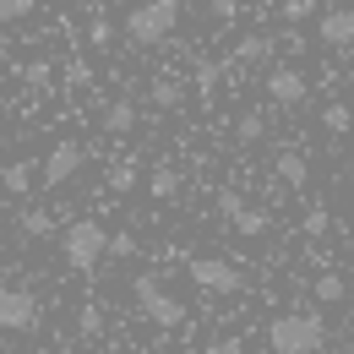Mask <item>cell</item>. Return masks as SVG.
<instances>
[{
  "label": "cell",
  "instance_id": "836d02e7",
  "mask_svg": "<svg viewBox=\"0 0 354 354\" xmlns=\"http://www.w3.org/2000/svg\"><path fill=\"white\" fill-rule=\"evenodd\" d=\"M6 55H11V49H6V39H0V66H6Z\"/></svg>",
  "mask_w": 354,
  "mask_h": 354
},
{
  "label": "cell",
  "instance_id": "ba28073f",
  "mask_svg": "<svg viewBox=\"0 0 354 354\" xmlns=\"http://www.w3.org/2000/svg\"><path fill=\"white\" fill-rule=\"evenodd\" d=\"M306 71H295V66H272L267 71V98L278 104V109H295V104H306Z\"/></svg>",
  "mask_w": 354,
  "mask_h": 354
},
{
  "label": "cell",
  "instance_id": "9c48e42d",
  "mask_svg": "<svg viewBox=\"0 0 354 354\" xmlns=\"http://www.w3.org/2000/svg\"><path fill=\"white\" fill-rule=\"evenodd\" d=\"M316 39H322V44H333V49H349L354 44V6H333V11H322Z\"/></svg>",
  "mask_w": 354,
  "mask_h": 354
},
{
  "label": "cell",
  "instance_id": "7a4b0ae2",
  "mask_svg": "<svg viewBox=\"0 0 354 354\" xmlns=\"http://www.w3.org/2000/svg\"><path fill=\"white\" fill-rule=\"evenodd\" d=\"M109 240H115V234L93 218V213L88 218H71L66 229H60V257H66L71 272H93V267L109 257Z\"/></svg>",
  "mask_w": 354,
  "mask_h": 354
},
{
  "label": "cell",
  "instance_id": "5bb4252c",
  "mask_svg": "<svg viewBox=\"0 0 354 354\" xmlns=\"http://www.w3.org/2000/svg\"><path fill=\"white\" fill-rule=\"evenodd\" d=\"M147 191H153L158 202H169V196L180 191V169H175V164H158V169L147 175Z\"/></svg>",
  "mask_w": 354,
  "mask_h": 354
},
{
  "label": "cell",
  "instance_id": "7402d4cb",
  "mask_svg": "<svg viewBox=\"0 0 354 354\" xmlns=\"http://www.w3.org/2000/svg\"><path fill=\"white\" fill-rule=\"evenodd\" d=\"M213 207H218V218H240V213H245V196H240V191H229V185H223L218 196H213Z\"/></svg>",
  "mask_w": 354,
  "mask_h": 354
},
{
  "label": "cell",
  "instance_id": "484cf974",
  "mask_svg": "<svg viewBox=\"0 0 354 354\" xmlns=\"http://www.w3.org/2000/svg\"><path fill=\"white\" fill-rule=\"evenodd\" d=\"M33 6H39V0H0V28H6V22H17V17H28Z\"/></svg>",
  "mask_w": 354,
  "mask_h": 354
},
{
  "label": "cell",
  "instance_id": "e0dca14e",
  "mask_svg": "<svg viewBox=\"0 0 354 354\" xmlns=\"http://www.w3.org/2000/svg\"><path fill=\"white\" fill-rule=\"evenodd\" d=\"M262 131H267V120H262V109H245L240 120H234V136L251 147V142H262Z\"/></svg>",
  "mask_w": 354,
  "mask_h": 354
},
{
  "label": "cell",
  "instance_id": "83f0119b",
  "mask_svg": "<svg viewBox=\"0 0 354 354\" xmlns=\"http://www.w3.org/2000/svg\"><path fill=\"white\" fill-rule=\"evenodd\" d=\"M88 44L93 49H109V44H115V28H109V22H93V28H88Z\"/></svg>",
  "mask_w": 354,
  "mask_h": 354
},
{
  "label": "cell",
  "instance_id": "ac0fdd59",
  "mask_svg": "<svg viewBox=\"0 0 354 354\" xmlns=\"http://www.w3.org/2000/svg\"><path fill=\"white\" fill-rule=\"evenodd\" d=\"M147 98H153L158 109H175V104H180V82H175V77H153V88H147Z\"/></svg>",
  "mask_w": 354,
  "mask_h": 354
},
{
  "label": "cell",
  "instance_id": "8992f818",
  "mask_svg": "<svg viewBox=\"0 0 354 354\" xmlns=\"http://www.w3.org/2000/svg\"><path fill=\"white\" fill-rule=\"evenodd\" d=\"M82 164H88V147H82L77 136H60V142H55V147L44 153V169H39V175H44V191L66 185V180L82 169Z\"/></svg>",
  "mask_w": 354,
  "mask_h": 354
},
{
  "label": "cell",
  "instance_id": "d4e9b609",
  "mask_svg": "<svg viewBox=\"0 0 354 354\" xmlns=\"http://www.w3.org/2000/svg\"><path fill=\"white\" fill-rule=\"evenodd\" d=\"M22 82L28 88H49V60H28L22 66Z\"/></svg>",
  "mask_w": 354,
  "mask_h": 354
},
{
  "label": "cell",
  "instance_id": "9a60e30c",
  "mask_svg": "<svg viewBox=\"0 0 354 354\" xmlns=\"http://www.w3.org/2000/svg\"><path fill=\"white\" fill-rule=\"evenodd\" d=\"M0 185H6L11 196H28V191H33V164H6V169H0Z\"/></svg>",
  "mask_w": 354,
  "mask_h": 354
},
{
  "label": "cell",
  "instance_id": "52a82bcc",
  "mask_svg": "<svg viewBox=\"0 0 354 354\" xmlns=\"http://www.w3.org/2000/svg\"><path fill=\"white\" fill-rule=\"evenodd\" d=\"M39 327V295L33 289H0V333H33Z\"/></svg>",
  "mask_w": 354,
  "mask_h": 354
},
{
  "label": "cell",
  "instance_id": "d6a6232c",
  "mask_svg": "<svg viewBox=\"0 0 354 354\" xmlns=\"http://www.w3.org/2000/svg\"><path fill=\"white\" fill-rule=\"evenodd\" d=\"M213 17H218V22H234V17H240V6H234V0H213Z\"/></svg>",
  "mask_w": 354,
  "mask_h": 354
},
{
  "label": "cell",
  "instance_id": "44dd1931",
  "mask_svg": "<svg viewBox=\"0 0 354 354\" xmlns=\"http://www.w3.org/2000/svg\"><path fill=\"white\" fill-rule=\"evenodd\" d=\"M234 234H245V240H257V234H267V213H262V207H245V213L234 218Z\"/></svg>",
  "mask_w": 354,
  "mask_h": 354
},
{
  "label": "cell",
  "instance_id": "d590c367",
  "mask_svg": "<svg viewBox=\"0 0 354 354\" xmlns=\"http://www.w3.org/2000/svg\"><path fill=\"white\" fill-rule=\"evenodd\" d=\"M71 6H88V0H71Z\"/></svg>",
  "mask_w": 354,
  "mask_h": 354
},
{
  "label": "cell",
  "instance_id": "8d00e7d4",
  "mask_svg": "<svg viewBox=\"0 0 354 354\" xmlns=\"http://www.w3.org/2000/svg\"><path fill=\"white\" fill-rule=\"evenodd\" d=\"M0 245H6V229H0Z\"/></svg>",
  "mask_w": 354,
  "mask_h": 354
},
{
  "label": "cell",
  "instance_id": "8fae6325",
  "mask_svg": "<svg viewBox=\"0 0 354 354\" xmlns=\"http://www.w3.org/2000/svg\"><path fill=\"white\" fill-rule=\"evenodd\" d=\"M310 295H316L322 306H344V300H349V278H344V272H322V278L310 283Z\"/></svg>",
  "mask_w": 354,
  "mask_h": 354
},
{
  "label": "cell",
  "instance_id": "f546056e",
  "mask_svg": "<svg viewBox=\"0 0 354 354\" xmlns=\"http://www.w3.org/2000/svg\"><path fill=\"white\" fill-rule=\"evenodd\" d=\"M136 251H142L136 234H115V240H109V257H136Z\"/></svg>",
  "mask_w": 354,
  "mask_h": 354
},
{
  "label": "cell",
  "instance_id": "603a6c76",
  "mask_svg": "<svg viewBox=\"0 0 354 354\" xmlns=\"http://www.w3.org/2000/svg\"><path fill=\"white\" fill-rule=\"evenodd\" d=\"M300 229H306L310 240H322V234H327V229H333V213H327V207H310L306 218H300Z\"/></svg>",
  "mask_w": 354,
  "mask_h": 354
},
{
  "label": "cell",
  "instance_id": "6da1fadb",
  "mask_svg": "<svg viewBox=\"0 0 354 354\" xmlns=\"http://www.w3.org/2000/svg\"><path fill=\"white\" fill-rule=\"evenodd\" d=\"M267 349L272 354H322L327 349V322L322 310H283L267 322Z\"/></svg>",
  "mask_w": 354,
  "mask_h": 354
},
{
  "label": "cell",
  "instance_id": "1f68e13d",
  "mask_svg": "<svg viewBox=\"0 0 354 354\" xmlns=\"http://www.w3.org/2000/svg\"><path fill=\"white\" fill-rule=\"evenodd\" d=\"M207 354H245V344H240V338H213Z\"/></svg>",
  "mask_w": 354,
  "mask_h": 354
},
{
  "label": "cell",
  "instance_id": "cb8c5ba5",
  "mask_svg": "<svg viewBox=\"0 0 354 354\" xmlns=\"http://www.w3.org/2000/svg\"><path fill=\"white\" fill-rule=\"evenodd\" d=\"M22 234H33V240H39V234H55V218H49V213H22Z\"/></svg>",
  "mask_w": 354,
  "mask_h": 354
},
{
  "label": "cell",
  "instance_id": "3957f363",
  "mask_svg": "<svg viewBox=\"0 0 354 354\" xmlns=\"http://www.w3.org/2000/svg\"><path fill=\"white\" fill-rule=\"evenodd\" d=\"M175 28H180V0H142V6H131V17H126V39L142 44V49L164 44Z\"/></svg>",
  "mask_w": 354,
  "mask_h": 354
},
{
  "label": "cell",
  "instance_id": "4dcf8cb0",
  "mask_svg": "<svg viewBox=\"0 0 354 354\" xmlns=\"http://www.w3.org/2000/svg\"><path fill=\"white\" fill-rule=\"evenodd\" d=\"M66 82H71V88H88V82H93V71L82 66V60H71V66H66Z\"/></svg>",
  "mask_w": 354,
  "mask_h": 354
},
{
  "label": "cell",
  "instance_id": "7c38bea8",
  "mask_svg": "<svg viewBox=\"0 0 354 354\" xmlns=\"http://www.w3.org/2000/svg\"><path fill=\"white\" fill-rule=\"evenodd\" d=\"M136 180H142V164H136V158H115V164L104 169V185H109V191H131Z\"/></svg>",
  "mask_w": 354,
  "mask_h": 354
},
{
  "label": "cell",
  "instance_id": "277c9868",
  "mask_svg": "<svg viewBox=\"0 0 354 354\" xmlns=\"http://www.w3.org/2000/svg\"><path fill=\"white\" fill-rule=\"evenodd\" d=\"M131 300H136V310H142L153 327H164V333H175L180 322H185V306L158 283V272H136L131 278Z\"/></svg>",
  "mask_w": 354,
  "mask_h": 354
},
{
  "label": "cell",
  "instance_id": "ffe728a7",
  "mask_svg": "<svg viewBox=\"0 0 354 354\" xmlns=\"http://www.w3.org/2000/svg\"><path fill=\"white\" fill-rule=\"evenodd\" d=\"M267 55H272V39H262V33H245L234 44V60H267Z\"/></svg>",
  "mask_w": 354,
  "mask_h": 354
},
{
  "label": "cell",
  "instance_id": "30bf717a",
  "mask_svg": "<svg viewBox=\"0 0 354 354\" xmlns=\"http://www.w3.org/2000/svg\"><path fill=\"white\" fill-rule=\"evenodd\" d=\"M272 169H278V180H283L289 191H306V180H310V158L289 147V153H278V164H272Z\"/></svg>",
  "mask_w": 354,
  "mask_h": 354
},
{
  "label": "cell",
  "instance_id": "4fadbf2b",
  "mask_svg": "<svg viewBox=\"0 0 354 354\" xmlns=\"http://www.w3.org/2000/svg\"><path fill=\"white\" fill-rule=\"evenodd\" d=\"M136 126V109H131V98H115L109 109H104V131L109 136H126Z\"/></svg>",
  "mask_w": 354,
  "mask_h": 354
},
{
  "label": "cell",
  "instance_id": "d6986e66",
  "mask_svg": "<svg viewBox=\"0 0 354 354\" xmlns=\"http://www.w3.org/2000/svg\"><path fill=\"white\" fill-rule=\"evenodd\" d=\"M77 333L82 338H104V310H98V300H88V306L77 310Z\"/></svg>",
  "mask_w": 354,
  "mask_h": 354
},
{
  "label": "cell",
  "instance_id": "4316f807",
  "mask_svg": "<svg viewBox=\"0 0 354 354\" xmlns=\"http://www.w3.org/2000/svg\"><path fill=\"white\" fill-rule=\"evenodd\" d=\"M218 77H223V71L213 66V60H202V66H196V88H202V93H213V88H218Z\"/></svg>",
  "mask_w": 354,
  "mask_h": 354
},
{
  "label": "cell",
  "instance_id": "2e32d148",
  "mask_svg": "<svg viewBox=\"0 0 354 354\" xmlns=\"http://www.w3.org/2000/svg\"><path fill=\"white\" fill-rule=\"evenodd\" d=\"M322 126H327L333 136L354 131V109H349V104H327V109H322Z\"/></svg>",
  "mask_w": 354,
  "mask_h": 354
},
{
  "label": "cell",
  "instance_id": "5b68a950",
  "mask_svg": "<svg viewBox=\"0 0 354 354\" xmlns=\"http://www.w3.org/2000/svg\"><path fill=\"white\" fill-rule=\"evenodd\" d=\"M185 272H191V283H196V289H207V295H218V300H229V295H240V289H245V272L229 262V257H191Z\"/></svg>",
  "mask_w": 354,
  "mask_h": 354
},
{
  "label": "cell",
  "instance_id": "e575fe53",
  "mask_svg": "<svg viewBox=\"0 0 354 354\" xmlns=\"http://www.w3.org/2000/svg\"><path fill=\"white\" fill-rule=\"evenodd\" d=\"M349 185H354V164H349Z\"/></svg>",
  "mask_w": 354,
  "mask_h": 354
},
{
  "label": "cell",
  "instance_id": "f1b7e54d",
  "mask_svg": "<svg viewBox=\"0 0 354 354\" xmlns=\"http://www.w3.org/2000/svg\"><path fill=\"white\" fill-rule=\"evenodd\" d=\"M310 11H316L310 0H283V22H306Z\"/></svg>",
  "mask_w": 354,
  "mask_h": 354
}]
</instances>
